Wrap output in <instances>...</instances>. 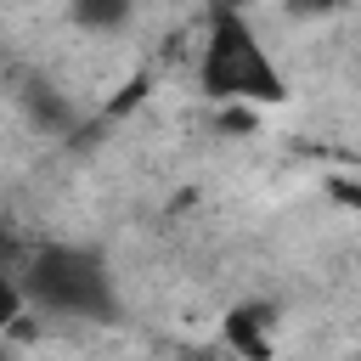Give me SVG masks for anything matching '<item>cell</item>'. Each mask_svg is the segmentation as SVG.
<instances>
[{"instance_id":"1","label":"cell","mask_w":361,"mask_h":361,"mask_svg":"<svg viewBox=\"0 0 361 361\" xmlns=\"http://www.w3.org/2000/svg\"><path fill=\"white\" fill-rule=\"evenodd\" d=\"M203 90L214 96H248V102H276L282 96V73L271 68L265 45L254 39V28L237 11H214L209 17V45H203Z\"/></svg>"},{"instance_id":"2","label":"cell","mask_w":361,"mask_h":361,"mask_svg":"<svg viewBox=\"0 0 361 361\" xmlns=\"http://www.w3.org/2000/svg\"><path fill=\"white\" fill-rule=\"evenodd\" d=\"M39 305H51V310H73V316H102L113 299H107V271L90 259V254H79V248H45L39 259H34V271H28V282H23Z\"/></svg>"},{"instance_id":"3","label":"cell","mask_w":361,"mask_h":361,"mask_svg":"<svg viewBox=\"0 0 361 361\" xmlns=\"http://www.w3.org/2000/svg\"><path fill=\"white\" fill-rule=\"evenodd\" d=\"M259 322H271L265 310H237L231 322H226V338H231V350H243V355H265V338H259Z\"/></svg>"},{"instance_id":"4","label":"cell","mask_w":361,"mask_h":361,"mask_svg":"<svg viewBox=\"0 0 361 361\" xmlns=\"http://www.w3.org/2000/svg\"><path fill=\"white\" fill-rule=\"evenodd\" d=\"M17 316H23V288L0 271V327H6V322H17Z\"/></svg>"}]
</instances>
